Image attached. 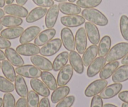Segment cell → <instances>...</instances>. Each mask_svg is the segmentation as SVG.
I'll use <instances>...</instances> for the list:
<instances>
[{
  "instance_id": "58",
  "label": "cell",
  "mask_w": 128,
  "mask_h": 107,
  "mask_svg": "<svg viewBox=\"0 0 128 107\" xmlns=\"http://www.w3.org/2000/svg\"><path fill=\"white\" fill-rule=\"evenodd\" d=\"M68 1L70 2V3H74L76 0H68Z\"/></svg>"
},
{
  "instance_id": "33",
  "label": "cell",
  "mask_w": 128,
  "mask_h": 107,
  "mask_svg": "<svg viewBox=\"0 0 128 107\" xmlns=\"http://www.w3.org/2000/svg\"><path fill=\"white\" fill-rule=\"evenodd\" d=\"M42 80L44 82L45 85L50 90L54 91L57 88V82L55 79V77L52 73L48 71H42L41 75Z\"/></svg>"
},
{
  "instance_id": "44",
  "label": "cell",
  "mask_w": 128,
  "mask_h": 107,
  "mask_svg": "<svg viewBox=\"0 0 128 107\" xmlns=\"http://www.w3.org/2000/svg\"><path fill=\"white\" fill-rule=\"evenodd\" d=\"M119 99L121 101L124 102V103H128V90L123 91L120 92L118 95Z\"/></svg>"
},
{
  "instance_id": "42",
  "label": "cell",
  "mask_w": 128,
  "mask_h": 107,
  "mask_svg": "<svg viewBox=\"0 0 128 107\" xmlns=\"http://www.w3.org/2000/svg\"><path fill=\"white\" fill-rule=\"evenodd\" d=\"M102 98L100 95H95L91 100L90 107H103Z\"/></svg>"
},
{
  "instance_id": "12",
  "label": "cell",
  "mask_w": 128,
  "mask_h": 107,
  "mask_svg": "<svg viewBox=\"0 0 128 107\" xmlns=\"http://www.w3.org/2000/svg\"><path fill=\"white\" fill-rule=\"evenodd\" d=\"M41 32V29L37 26H32L26 28L20 38V43L21 44L28 43L35 40L39 33Z\"/></svg>"
},
{
  "instance_id": "53",
  "label": "cell",
  "mask_w": 128,
  "mask_h": 107,
  "mask_svg": "<svg viewBox=\"0 0 128 107\" xmlns=\"http://www.w3.org/2000/svg\"><path fill=\"white\" fill-rule=\"evenodd\" d=\"M14 0H5V2L7 4H13Z\"/></svg>"
},
{
  "instance_id": "57",
  "label": "cell",
  "mask_w": 128,
  "mask_h": 107,
  "mask_svg": "<svg viewBox=\"0 0 128 107\" xmlns=\"http://www.w3.org/2000/svg\"><path fill=\"white\" fill-rule=\"evenodd\" d=\"M3 26L1 24V23H0V31H2L3 30Z\"/></svg>"
},
{
  "instance_id": "11",
  "label": "cell",
  "mask_w": 128,
  "mask_h": 107,
  "mask_svg": "<svg viewBox=\"0 0 128 107\" xmlns=\"http://www.w3.org/2000/svg\"><path fill=\"white\" fill-rule=\"evenodd\" d=\"M61 23L67 28H76L86 23V19L82 16L67 15L60 18Z\"/></svg>"
},
{
  "instance_id": "36",
  "label": "cell",
  "mask_w": 128,
  "mask_h": 107,
  "mask_svg": "<svg viewBox=\"0 0 128 107\" xmlns=\"http://www.w3.org/2000/svg\"><path fill=\"white\" fill-rule=\"evenodd\" d=\"M102 0H78L77 5L84 9L95 8L101 4Z\"/></svg>"
},
{
  "instance_id": "43",
  "label": "cell",
  "mask_w": 128,
  "mask_h": 107,
  "mask_svg": "<svg viewBox=\"0 0 128 107\" xmlns=\"http://www.w3.org/2000/svg\"><path fill=\"white\" fill-rule=\"evenodd\" d=\"M12 46V43L9 40L4 38V37L0 36V49H6Z\"/></svg>"
},
{
  "instance_id": "16",
  "label": "cell",
  "mask_w": 128,
  "mask_h": 107,
  "mask_svg": "<svg viewBox=\"0 0 128 107\" xmlns=\"http://www.w3.org/2000/svg\"><path fill=\"white\" fill-rule=\"evenodd\" d=\"M56 34V30L54 28L45 29L40 32L37 37L35 39L34 43L38 46H44L48 42L51 41Z\"/></svg>"
},
{
  "instance_id": "24",
  "label": "cell",
  "mask_w": 128,
  "mask_h": 107,
  "mask_svg": "<svg viewBox=\"0 0 128 107\" xmlns=\"http://www.w3.org/2000/svg\"><path fill=\"white\" fill-rule=\"evenodd\" d=\"M98 55V46L96 45H93L85 51L82 56V61L85 66H88L96 58Z\"/></svg>"
},
{
  "instance_id": "56",
  "label": "cell",
  "mask_w": 128,
  "mask_h": 107,
  "mask_svg": "<svg viewBox=\"0 0 128 107\" xmlns=\"http://www.w3.org/2000/svg\"><path fill=\"white\" fill-rule=\"evenodd\" d=\"M122 107H128V103H123L122 104Z\"/></svg>"
},
{
  "instance_id": "1",
  "label": "cell",
  "mask_w": 128,
  "mask_h": 107,
  "mask_svg": "<svg viewBox=\"0 0 128 107\" xmlns=\"http://www.w3.org/2000/svg\"><path fill=\"white\" fill-rule=\"evenodd\" d=\"M81 13L82 16L85 19L96 25L105 26L109 23V20L107 17L101 11L97 9H84Z\"/></svg>"
},
{
  "instance_id": "14",
  "label": "cell",
  "mask_w": 128,
  "mask_h": 107,
  "mask_svg": "<svg viewBox=\"0 0 128 107\" xmlns=\"http://www.w3.org/2000/svg\"><path fill=\"white\" fill-rule=\"evenodd\" d=\"M16 51L21 55L26 56H32L38 55L40 53V49L39 46L35 43L22 44L17 46Z\"/></svg>"
},
{
  "instance_id": "15",
  "label": "cell",
  "mask_w": 128,
  "mask_h": 107,
  "mask_svg": "<svg viewBox=\"0 0 128 107\" xmlns=\"http://www.w3.org/2000/svg\"><path fill=\"white\" fill-rule=\"evenodd\" d=\"M31 61L34 65L44 71H51L53 70V64L51 61L41 55H34L31 56Z\"/></svg>"
},
{
  "instance_id": "52",
  "label": "cell",
  "mask_w": 128,
  "mask_h": 107,
  "mask_svg": "<svg viewBox=\"0 0 128 107\" xmlns=\"http://www.w3.org/2000/svg\"><path fill=\"white\" fill-rule=\"evenodd\" d=\"M5 0H0V8H3L5 6Z\"/></svg>"
},
{
  "instance_id": "26",
  "label": "cell",
  "mask_w": 128,
  "mask_h": 107,
  "mask_svg": "<svg viewBox=\"0 0 128 107\" xmlns=\"http://www.w3.org/2000/svg\"><path fill=\"white\" fill-rule=\"evenodd\" d=\"M119 66V62L118 61L109 62L108 64L105 65L99 74L100 79H109L111 76H112V75L114 74L116 70L118 68Z\"/></svg>"
},
{
  "instance_id": "4",
  "label": "cell",
  "mask_w": 128,
  "mask_h": 107,
  "mask_svg": "<svg viewBox=\"0 0 128 107\" xmlns=\"http://www.w3.org/2000/svg\"><path fill=\"white\" fill-rule=\"evenodd\" d=\"M62 45V42L60 39L55 38L52 40L42 47L40 53L44 56H52L59 51Z\"/></svg>"
},
{
  "instance_id": "23",
  "label": "cell",
  "mask_w": 128,
  "mask_h": 107,
  "mask_svg": "<svg viewBox=\"0 0 128 107\" xmlns=\"http://www.w3.org/2000/svg\"><path fill=\"white\" fill-rule=\"evenodd\" d=\"M48 9L46 8L36 7L32 9L26 18V21L28 23H33L40 20L46 15Z\"/></svg>"
},
{
  "instance_id": "50",
  "label": "cell",
  "mask_w": 128,
  "mask_h": 107,
  "mask_svg": "<svg viewBox=\"0 0 128 107\" xmlns=\"http://www.w3.org/2000/svg\"><path fill=\"white\" fill-rule=\"evenodd\" d=\"M5 16V12L2 8H0V19H2Z\"/></svg>"
},
{
  "instance_id": "39",
  "label": "cell",
  "mask_w": 128,
  "mask_h": 107,
  "mask_svg": "<svg viewBox=\"0 0 128 107\" xmlns=\"http://www.w3.org/2000/svg\"><path fill=\"white\" fill-rule=\"evenodd\" d=\"M16 101L14 95L11 93H5L3 96V107H15Z\"/></svg>"
},
{
  "instance_id": "6",
  "label": "cell",
  "mask_w": 128,
  "mask_h": 107,
  "mask_svg": "<svg viewBox=\"0 0 128 107\" xmlns=\"http://www.w3.org/2000/svg\"><path fill=\"white\" fill-rule=\"evenodd\" d=\"M61 41L65 48L68 51H72L76 50L74 36L69 28H64L61 31Z\"/></svg>"
},
{
  "instance_id": "7",
  "label": "cell",
  "mask_w": 128,
  "mask_h": 107,
  "mask_svg": "<svg viewBox=\"0 0 128 107\" xmlns=\"http://www.w3.org/2000/svg\"><path fill=\"white\" fill-rule=\"evenodd\" d=\"M76 48L79 54H83L87 49V36L84 28H80L77 30L75 37Z\"/></svg>"
},
{
  "instance_id": "8",
  "label": "cell",
  "mask_w": 128,
  "mask_h": 107,
  "mask_svg": "<svg viewBox=\"0 0 128 107\" xmlns=\"http://www.w3.org/2000/svg\"><path fill=\"white\" fill-rule=\"evenodd\" d=\"M74 75V69L70 65H66L59 71L57 76L58 85L60 87L66 86L69 83Z\"/></svg>"
},
{
  "instance_id": "41",
  "label": "cell",
  "mask_w": 128,
  "mask_h": 107,
  "mask_svg": "<svg viewBox=\"0 0 128 107\" xmlns=\"http://www.w3.org/2000/svg\"><path fill=\"white\" fill-rule=\"evenodd\" d=\"M36 5L43 8H50L54 5V0H32Z\"/></svg>"
},
{
  "instance_id": "2",
  "label": "cell",
  "mask_w": 128,
  "mask_h": 107,
  "mask_svg": "<svg viewBox=\"0 0 128 107\" xmlns=\"http://www.w3.org/2000/svg\"><path fill=\"white\" fill-rule=\"evenodd\" d=\"M127 54H128V43H119L110 49L106 56V60L108 62L118 61L122 59Z\"/></svg>"
},
{
  "instance_id": "30",
  "label": "cell",
  "mask_w": 128,
  "mask_h": 107,
  "mask_svg": "<svg viewBox=\"0 0 128 107\" xmlns=\"http://www.w3.org/2000/svg\"><path fill=\"white\" fill-rule=\"evenodd\" d=\"M70 92V89L68 86H62L57 88L54 91L51 95V100L52 103H57L60 101L67 97Z\"/></svg>"
},
{
  "instance_id": "20",
  "label": "cell",
  "mask_w": 128,
  "mask_h": 107,
  "mask_svg": "<svg viewBox=\"0 0 128 107\" xmlns=\"http://www.w3.org/2000/svg\"><path fill=\"white\" fill-rule=\"evenodd\" d=\"M30 85L33 90L42 97H47L50 95V89L38 78H32L30 80Z\"/></svg>"
},
{
  "instance_id": "5",
  "label": "cell",
  "mask_w": 128,
  "mask_h": 107,
  "mask_svg": "<svg viewBox=\"0 0 128 107\" xmlns=\"http://www.w3.org/2000/svg\"><path fill=\"white\" fill-rule=\"evenodd\" d=\"M108 82L106 80H96L90 83L85 90V95L87 97H92L100 93L106 87Z\"/></svg>"
},
{
  "instance_id": "28",
  "label": "cell",
  "mask_w": 128,
  "mask_h": 107,
  "mask_svg": "<svg viewBox=\"0 0 128 107\" xmlns=\"http://www.w3.org/2000/svg\"><path fill=\"white\" fill-rule=\"evenodd\" d=\"M112 78L114 83H122L128 80V65H123L118 67Z\"/></svg>"
},
{
  "instance_id": "35",
  "label": "cell",
  "mask_w": 128,
  "mask_h": 107,
  "mask_svg": "<svg viewBox=\"0 0 128 107\" xmlns=\"http://www.w3.org/2000/svg\"><path fill=\"white\" fill-rule=\"evenodd\" d=\"M15 89L14 84L5 77L0 76V92L11 93Z\"/></svg>"
},
{
  "instance_id": "31",
  "label": "cell",
  "mask_w": 128,
  "mask_h": 107,
  "mask_svg": "<svg viewBox=\"0 0 128 107\" xmlns=\"http://www.w3.org/2000/svg\"><path fill=\"white\" fill-rule=\"evenodd\" d=\"M69 59V54L67 51H64L57 55L53 63V70L58 71L67 65Z\"/></svg>"
},
{
  "instance_id": "22",
  "label": "cell",
  "mask_w": 128,
  "mask_h": 107,
  "mask_svg": "<svg viewBox=\"0 0 128 107\" xmlns=\"http://www.w3.org/2000/svg\"><path fill=\"white\" fill-rule=\"evenodd\" d=\"M59 10L66 15H78L82 12L80 7L72 3H62L58 5Z\"/></svg>"
},
{
  "instance_id": "17",
  "label": "cell",
  "mask_w": 128,
  "mask_h": 107,
  "mask_svg": "<svg viewBox=\"0 0 128 107\" xmlns=\"http://www.w3.org/2000/svg\"><path fill=\"white\" fill-rule=\"evenodd\" d=\"M59 11L58 5L56 4H54L48 10L45 19V26L48 29L53 28L55 26L59 15Z\"/></svg>"
},
{
  "instance_id": "34",
  "label": "cell",
  "mask_w": 128,
  "mask_h": 107,
  "mask_svg": "<svg viewBox=\"0 0 128 107\" xmlns=\"http://www.w3.org/2000/svg\"><path fill=\"white\" fill-rule=\"evenodd\" d=\"M23 19L19 17L14 16H4L2 19H0V23L3 26L11 28V27L19 26L23 24Z\"/></svg>"
},
{
  "instance_id": "37",
  "label": "cell",
  "mask_w": 128,
  "mask_h": 107,
  "mask_svg": "<svg viewBox=\"0 0 128 107\" xmlns=\"http://www.w3.org/2000/svg\"><path fill=\"white\" fill-rule=\"evenodd\" d=\"M26 100L27 107H38L40 103L39 95L34 90L30 91Z\"/></svg>"
},
{
  "instance_id": "49",
  "label": "cell",
  "mask_w": 128,
  "mask_h": 107,
  "mask_svg": "<svg viewBox=\"0 0 128 107\" xmlns=\"http://www.w3.org/2000/svg\"><path fill=\"white\" fill-rule=\"evenodd\" d=\"M121 63L122 65H128V54H127L122 59Z\"/></svg>"
},
{
  "instance_id": "46",
  "label": "cell",
  "mask_w": 128,
  "mask_h": 107,
  "mask_svg": "<svg viewBox=\"0 0 128 107\" xmlns=\"http://www.w3.org/2000/svg\"><path fill=\"white\" fill-rule=\"evenodd\" d=\"M15 107H27V100L25 98L21 97L16 103Z\"/></svg>"
},
{
  "instance_id": "32",
  "label": "cell",
  "mask_w": 128,
  "mask_h": 107,
  "mask_svg": "<svg viewBox=\"0 0 128 107\" xmlns=\"http://www.w3.org/2000/svg\"><path fill=\"white\" fill-rule=\"evenodd\" d=\"M111 38L109 36H104L99 42L98 46V55L99 56H106L109 51H110L111 47Z\"/></svg>"
},
{
  "instance_id": "27",
  "label": "cell",
  "mask_w": 128,
  "mask_h": 107,
  "mask_svg": "<svg viewBox=\"0 0 128 107\" xmlns=\"http://www.w3.org/2000/svg\"><path fill=\"white\" fill-rule=\"evenodd\" d=\"M14 87L18 95L23 98L27 97L29 91L24 77L20 75L16 76L14 81Z\"/></svg>"
},
{
  "instance_id": "38",
  "label": "cell",
  "mask_w": 128,
  "mask_h": 107,
  "mask_svg": "<svg viewBox=\"0 0 128 107\" xmlns=\"http://www.w3.org/2000/svg\"><path fill=\"white\" fill-rule=\"evenodd\" d=\"M119 27L122 36L128 41V17L126 15H122L120 17Z\"/></svg>"
},
{
  "instance_id": "25",
  "label": "cell",
  "mask_w": 128,
  "mask_h": 107,
  "mask_svg": "<svg viewBox=\"0 0 128 107\" xmlns=\"http://www.w3.org/2000/svg\"><path fill=\"white\" fill-rule=\"evenodd\" d=\"M23 28L20 26L6 28L1 31V36L7 40H14L22 36L24 32Z\"/></svg>"
},
{
  "instance_id": "51",
  "label": "cell",
  "mask_w": 128,
  "mask_h": 107,
  "mask_svg": "<svg viewBox=\"0 0 128 107\" xmlns=\"http://www.w3.org/2000/svg\"><path fill=\"white\" fill-rule=\"evenodd\" d=\"M103 107H118L116 105L114 104H111V103H106V104H104V105L103 106Z\"/></svg>"
},
{
  "instance_id": "59",
  "label": "cell",
  "mask_w": 128,
  "mask_h": 107,
  "mask_svg": "<svg viewBox=\"0 0 128 107\" xmlns=\"http://www.w3.org/2000/svg\"><path fill=\"white\" fill-rule=\"evenodd\" d=\"M1 68H2V63L0 62V69H1Z\"/></svg>"
},
{
  "instance_id": "45",
  "label": "cell",
  "mask_w": 128,
  "mask_h": 107,
  "mask_svg": "<svg viewBox=\"0 0 128 107\" xmlns=\"http://www.w3.org/2000/svg\"><path fill=\"white\" fill-rule=\"evenodd\" d=\"M38 107H51L49 98L48 97H44L40 100Z\"/></svg>"
},
{
  "instance_id": "21",
  "label": "cell",
  "mask_w": 128,
  "mask_h": 107,
  "mask_svg": "<svg viewBox=\"0 0 128 107\" xmlns=\"http://www.w3.org/2000/svg\"><path fill=\"white\" fill-rule=\"evenodd\" d=\"M6 57L8 61L14 66H19L24 65V61L23 58L20 56L19 53L12 48H8L5 49Z\"/></svg>"
},
{
  "instance_id": "18",
  "label": "cell",
  "mask_w": 128,
  "mask_h": 107,
  "mask_svg": "<svg viewBox=\"0 0 128 107\" xmlns=\"http://www.w3.org/2000/svg\"><path fill=\"white\" fill-rule=\"evenodd\" d=\"M69 61L75 71L78 74H82L84 73V65L82 61V58L78 53L75 51H70L69 54Z\"/></svg>"
},
{
  "instance_id": "48",
  "label": "cell",
  "mask_w": 128,
  "mask_h": 107,
  "mask_svg": "<svg viewBox=\"0 0 128 107\" xmlns=\"http://www.w3.org/2000/svg\"><path fill=\"white\" fill-rule=\"evenodd\" d=\"M6 55L5 53H4V51H2L1 49H0V61H3L6 59Z\"/></svg>"
},
{
  "instance_id": "19",
  "label": "cell",
  "mask_w": 128,
  "mask_h": 107,
  "mask_svg": "<svg viewBox=\"0 0 128 107\" xmlns=\"http://www.w3.org/2000/svg\"><path fill=\"white\" fill-rule=\"evenodd\" d=\"M122 85L120 83H114L106 87L100 93L102 99H110L116 97L122 89Z\"/></svg>"
},
{
  "instance_id": "40",
  "label": "cell",
  "mask_w": 128,
  "mask_h": 107,
  "mask_svg": "<svg viewBox=\"0 0 128 107\" xmlns=\"http://www.w3.org/2000/svg\"><path fill=\"white\" fill-rule=\"evenodd\" d=\"M76 98L74 95L66 97L57 103L55 107H71L74 103Z\"/></svg>"
},
{
  "instance_id": "55",
  "label": "cell",
  "mask_w": 128,
  "mask_h": 107,
  "mask_svg": "<svg viewBox=\"0 0 128 107\" xmlns=\"http://www.w3.org/2000/svg\"><path fill=\"white\" fill-rule=\"evenodd\" d=\"M3 99H2V98H0V107H2L3 106Z\"/></svg>"
},
{
  "instance_id": "10",
  "label": "cell",
  "mask_w": 128,
  "mask_h": 107,
  "mask_svg": "<svg viewBox=\"0 0 128 107\" xmlns=\"http://www.w3.org/2000/svg\"><path fill=\"white\" fill-rule=\"evenodd\" d=\"M106 63V60L103 56H99L96 58L93 61L90 63V65L88 66L87 71V77L89 78L96 76L103 68Z\"/></svg>"
},
{
  "instance_id": "54",
  "label": "cell",
  "mask_w": 128,
  "mask_h": 107,
  "mask_svg": "<svg viewBox=\"0 0 128 107\" xmlns=\"http://www.w3.org/2000/svg\"><path fill=\"white\" fill-rule=\"evenodd\" d=\"M54 1L58 2V3H65V2L67 1V0H54Z\"/></svg>"
},
{
  "instance_id": "9",
  "label": "cell",
  "mask_w": 128,
  "mask_h": 107,
  "mask_svg": "<svg viewBox=\"0 0 128 107\" xmlns=\"http://www.w3.org/2000/svg\"><path fill=\"white\" fill-rule=\"evenodd\" d=\"M85 29L90 42L93 45H98L100 42V32L96 24L88 21L85 23Z\"/></svg>"
},
{
  "instance_id": "47",
  "label": "cell",
  "mask_w": 128,
  "mask_h": 107,
  "mask_svg": "<svg viewBox=\"0 0 128 107\" xmlns=\"http://www.w3.org/2000/svg\"><path fill=\"white\" fill-rule=\"evenodd\" d=\"M28 0H16L17 4H19L21 6H24V4H26Z\"/></svg>"
},
{
  "instance_id": "29",
  "label": "cell",
  "mask_w": 128,
  "mask_h": 107,
  "mask_svg": "<svg viewBox=\"0 0 128 107\" xmlns=\"http://www.w3.org/2000/svg\"><path fill=\"white\" fill-rule=\"evenodd\" d=\"M2 70L4 77L11 81L12 82H14L16 77V70L13 67V65L8 60H3L2 63Z\"/></svg>"
},
{
  "instance_id": "3",
  "label": "cell",
  "mask_w": 128,
  "mask_h": 107,
  "mask_svg": "<svg viewBox=\"0 0 128 107\" xmlns=\"http://www.w3.org/2000/svg\"><path fill=\"white\" fill-rule=\"evenodd\" d=\"M16 72L20 75L28 78H38L41 77L42 71L35 65H26L17 67Z\"/></svg>"
},
{
  "instance_id": "13",
  "label": "cell",
  "mask_w": 128,
  "mask_h": 107,
  "mask_svg": "<svg viewBox=\"0 0 128 107\" xmlns=\"http://www.w3.org/2000/svg\"><path fill=\"white\" fill-rule=\"evenodd\" d=\"M5 13L11 16L19 17V18H26L28 14V11L23 6L19 4H8L4 7Z\"/></svg>"
}]
</instances>
